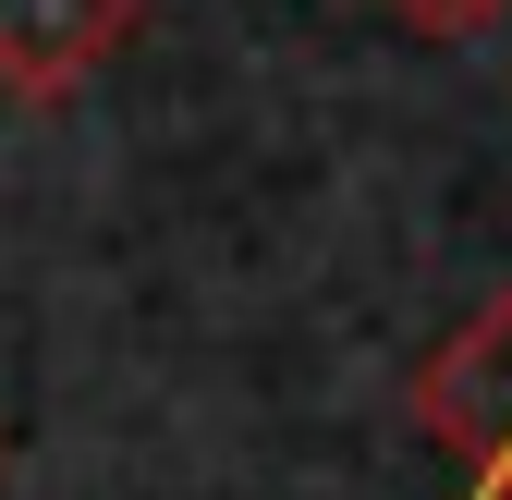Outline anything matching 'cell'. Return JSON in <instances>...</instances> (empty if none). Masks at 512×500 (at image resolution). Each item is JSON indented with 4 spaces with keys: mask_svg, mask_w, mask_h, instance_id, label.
Instances as JSON below:
<instances>
[{
    "mask_svg": "<svg viewBox=\"0 0 512 500\" xmlns=\"http://www.w3.org/2000/svg\"><path fill=\"white\" fill-rule=\"evenodd\" d=\"M415 415H427V440H452L476 464V500H512V293H488L415 366Z\"/></svg>",
    "mask_w": 512,
    "mask_h": 500,
    "instance_id": "1",
    "label": "cell"
},
{
    "mask_svg": "<svg viewBox=\"0 0 512 500\" xmlns=\"http://www.w3.org/2000/svg\"><path fill=\"white\" fill-rule=\"evenodd\" d=\"M135 13L147 0H0V98L61 110L122 37H135Z\"/></svg>",
    "mask_w": 512,
    "mask_h": 500,
    "instance_id": "2",
    "label": "cell"
},
{
    "mask_svg": "<svg viewBox=\"0 0 512 500\" xmlns=\"http://www.w3.org/2000/svg\"><path fill=\"white\" fill-rule=\"evenodd\" d=\"M378 13H391V25H415V37H488L512 0H378Z\"/></svg>",
    "mask_w": 512,
    "mask_h": 500,
    "instance_id": "3",
    "label": "cell"
}]
</instances>
